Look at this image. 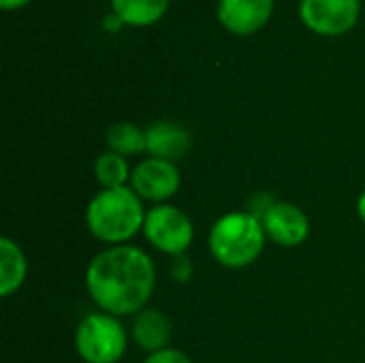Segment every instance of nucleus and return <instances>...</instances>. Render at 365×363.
I'll list each match as a JSON object with an SVG mask.
<instances>
[{"mask_svg": "<svg viewBox=\"0 0 365 363\" xmlns=\"http://www.w3.org/2000/svg\"><path fill=\"white\" fill-rule=\"evenodd\" d=\"M133 190L150 201H165L180 188V171L171 160L148 158L139 163L130 173Z\"/></svg>", "mask_w": 365, "mask_h": 363, "instance_id": "nucleus-7", "label": "nucleus"}, {"mask_svg": "<svg viewBox=\"0 0 365 363\" xmlns=\"http://www.w3.org/2000/svg\"><path fill=\"white\" fill-rule=\"evenodd\" d=\"M359 0H304L302 19L321 34H342L355 26Z\"/></svg>", "mask_w": 365, "mask_h": 363, "instance_id": "nucleus-6", "label": "nucleus"}, {"mask_svg": "<svg viewBox=\"0 0 365 363\" xmlns=\"http://www.w3.org/2000/svg\"><path fill=\"white\" fill-rule=\"evenodd\" d=\"M111 2L115 15L122 21L135 26H145L156 21L169 4V0H111Z\"/></svg>", "mask_w": 365, "mask_h": 363, "instance_id": "nucleus-13", "label": "nucleus"}, {"mask_svg": "<svg viewBox=\"0 0 365 363\" xmlns=\"http://www.w3.org/2000/svg\"><path fill=\"white\" fill-rule=\"evenodd\" d=\"M26 278V259L21 248L9 240H0V295H13Z\"/></svg>", "mask_w": 365, "mask_h": 363, "instance_id": "nucleus-12", "label": "nucleus"}, {"mask_svg": "<svg viewBox=\"0 0 365 363\" xmlns=\"http://www.w3.org/2000/svg\"><path fill=\"white\" fill-rule=\"evenodd\" d=\"M274 0H220V21L237 34H250L259 30L272 15Z\"/></svg>", "mask_w": 365, "mask_h": 363, "instance_id": "nucleus-9", "label": "nucleus"}, {"mask_svg": "<svg viewBox=\"0 0 365 363\" xmlns=\"http://www.w3.org/2000/svg\"><path fill=\"white\" fill-rule=\"evenodd\" d=\"M148 137V152L152 158L175 160L182 158L190 148V135L178 124L171 122H156L145 131Z\"/></svg>", "mask_w": 365, "mask_h": 363, "instance_id": "nucleus-10", "label": "nucleus"}, {"mask_svg": "<svg viewBox=\"0 0 365 363\" xmlns=\"http://www.w3.org/2000/svg\"><path fill=\"white\" fill-rule=\"evenodd\" d=\"M263 223L246 212H233L216 220L210 231V250L225 267L250 265L265 246Z\"/></svg>", "mask_w": 365, "mask_h": 363, "instance_id": "nucleus-3", "label": "nucleus"}, {"mask_svg": "<svg viewBox=\"0 0 365 363\" xmlns=\"http://www.w3.org/2000/svg\"><path fill=\"white\" fill-rule=\"evenodd\" d=\"M107 143H109L111 152L120 154V156H130V154H139V152L148 150L145 133L128 122L113 124L107 131Z\"/></svg>", "mask_w": 365, "mask_h": 363, "instance_id": "nucleus-14", "label": "nucleus"}, {"mask_svg": "<svg viewBox=\"0 0 365 363\" xmlns=\"http://www.w3.org/2000/svg\"><path fill=\"white\" fill-rule=\"evenodd\" d=\"M86 223L90 233L109 244L130 240L145 223L143 205L133 188H105L88 205Z\"/></svg>", "mask_w": 365, "mask_h": 363, "instance_id": "nucleus-2", "label": "nucleus"}, {"mask_svg": "<svg viewBox=\"0 0 365 363\" xmlns=\"http://www.w3.org/2000/svg\"><path fill=\"white\" fill-rule=\"evenodd\" d=\"M261 223H263L265 233L276 244L287 246V248L304 244L308 233H310L308 216L299 208H295L291 203H274V205H269Z\"/></svg>", "mask_w": 365, "mask_h": 363, "instance_id": "nucleus-8", "label": "nucleus"}, {"mask_svg": "<svg viewBox=\"0 0 365 363\" xmlns=\"http://www.w3.org/2000/svg\"><path fill=\"white\" fill-rule=\"evenodd\" d=\"M94 173H96V180H98L105 188H120V186H124V182L130 178L128 165H126L124 156L113 154V152L103 154V156L96 158Z\"/></svg>", "mask_w": 365, "mask_h": 363, "instance_id": "nucleus-15", "label": "nucleus"}, {"mask_svg": "<svg viewBox=\"0 0 365 363\" xmlns=\"http://www.w3.org/2000/svg\"><path fill=\"white\" fill-rule=\"evenodd\" d=\"M357 212H359L361 220L365 223V190L361 193V197H359V203H357Z\"/></svg>", "mask_w": 365, "mask_h": 363, "instance_id": "nucleus-18", "label": "nucleus"}, {"mask_svg": "<svg viewBox=\"0 0 365 363\" xmlns=\"http://www.w3.org/2000/svg\"><path fill=\"white\" fill-rule=\"evenodd\" d=\"M143 363H190V359L184 353H180V351L163 349L158 353H152Z\"/></svg>", "mask_w": 365, "mask_h": 363, "instance_id": "nucleus-16", "label": "nucleus"}, {"mask_svg": "<svg viewBox=\"0 0 365 363\" xmlns=\"http://www.w3.org/2000/svg\"><path fill=\"white\" fill-rule=\"evenodd\" d=\"M171 274L175 276V280L186 282V280H190V276H192V263H190L184 255L175 257L173 263H171Z\"/></svg>", "mask_w": 365, "mask_h": 363, "instance_id": "nucleus-17", "label": "nucleus"}, {"mask_svg": "<svg viewBox=\"0 0 365 363\" xmlns=\"http://www.w3.org/2000/svg\"><path fill=\"white\" fill-rule=\"evenodd\" d=\"M24 2H28V0H0V4H2L4 9H11V6H19V4H24Z\"/></svg>", "mask_w": 365, "mask_h": 363, "instance_id": "nucleus-19", "label": "nucleus"}, {"mask_svg": "<svg viewBox=\"0 0 365 363\" xmlns=\"http://www.w3.org/2000/svg\"><path fill=\"white\" fill-rule=\"evenodd\" d=\"M156 274L152 259L135 246H113L92 259L86 285L98 308L113 317L141 310L152 291Z\"/></svg>", "mask_w": 365, "mask_h": 363, "instance_id": "nucleus-1", "label": "nucleus"}, {"mask_svg": "<svg viewBox=\"0 0 365 363\" xmlns=\"http://www.w3.org/2000/svg\"><path fill=\"white\" fill-rule=\"evenodd\" d=\"M75 344L86 363H115L126 351V332L113 315H88L77 327Z\"/></svg>", "mask_w": 365, "mask_h": 363, "instance_id": "nucleus-4", "label": "nucleus"}, {"mask_svg": "<svg viewBox=\"0 0 365 363\" xmlns=\"http://www.w3.org/2000/svg\"><path fill=\"white\" fill-rule=\"evenodd\" d=\"M143 233L154 248L173 257L184 255V250L192 244L195 237L190 218L182 210L171 205L152 208L145 214Z\"/></svg>", "mask_w": 365, "mask_h": 363, "instance_id": "nucleus-5", "label": "nucleus"}, {"mask_svg": "<svg viewBox=\"0 0 365 363\" xmlns=\"http://www.w3.org/2000/svg\"><path fill=\"white\" fill-rule=\"evenodd\" d=\"M133 336L141 349L158 353L171 340V323L160 310H141L135 319Z\"/></svg>", "mask_w": 365, "mask_h": 363, "instance_id": "nucleus-11", "label": "nucleus"}]
</instances>
